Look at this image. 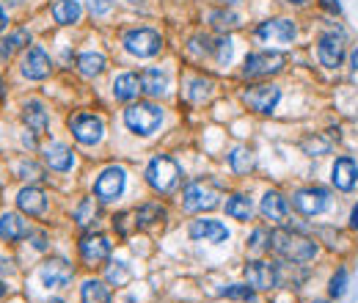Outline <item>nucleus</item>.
Listing matches in <instances>:
<instances>
[{"label": "nucleus", "instance_id": "f257e3e1", "mask_svg": "<svg viewBox=\"0 0 358 303\" xmlns=\"http://www.w3.org/2000/svg\"><path fill=\"white\" fill-rule=\"evenodd\" d=\"M268 248H273L286 262H309V259L317 256V243L303 237V234H298V231H289V229L270 231Z\"/></svg>", "mask_w": 358, "mask_h": 303}, {"label": "nucleus", "instance_id": "f03ea898", "mask_svg": "<svg viewBox=\"0 0 358 303\" xmlns=\"http://www.w3.org/2000/svg\"><path fill=\"white\" fill-rule=\"evenodd\" d=\"M146 182L157 193H171L179 185V165L165 154L152 157V163L146 165Z\"/></svg>", "mask_w": 358, "mask_h": 303}, {"label": "nucleus", "instance_id": "7ed1b4c3", "mask_svg": "<svg viewBox=\"0 0 358 303\" xmlns=\"http://www.w3.org/2000/svg\"><path fill=\"white\" fill-rule=\"evenodd\" d=\"M124 124L136 136H152L163 124V110L154 102H136L124 110Z\"/></svg>", "mask_w": 358, "mask_h": 303}, {"label": "nucleus", "instance_id": "20e7f679", "mask_svg": "<svg viewBox=\"0 0 358 303\" xmlns=\"http://www.w3.org/2000/svg\"><path fill=\"white\" fill-rule=\"evenodd\" d=\"M163 47V39L157 31H149V28H138V31H130L124 33V50L130 56H138V58H152L157 56Z\"/></svg>", "mask_w": 358, "mask_h": 303}, {"label": "nucleus", "instance_id": "39448f33", "mask_svg": "<svg viewBox=\"0 0 358 303\" xmlns=\"http://www.w3.org/2000/svg\"><path fill=\"white\" fill-rule=\"evenodd\" d=\"M70 130L74 136L77 144L83 147H94L102 141V133H105V124L99 116H91V113H77L70 119Z\"/></svg>", "mask_w": 358, "mask_h": 303}, {"label": "nucleus", "instance_id": "423d86ee", "mask_svg": "<svg viewBox=\"0 0 358 303\" xmlns=\"http://www.w3.org/2000/svg\"><path fill=\"white\" fill-rule=\"evenodd\" d=\"M282 99V88L262 83V85H251L248 91H243V102L254 110V113H273L276 105Z\"/></svg>", "mask_w": 358, "mask_h": 303}, {"label": "nucleus", "instance_id": "0eeeda50", "mask_svg": "<svg viewBox=\"0 0 358 303\" xmlns=\"http://www.w3.org/2000/svg\"><path fill=\"white\" fill-rule=\"evenodd\" d=\"M182 207L188 213H210L218 207V193L204 182H190L182 190Z\"/></svg>", "mask_w": 358, "mask_h": 303}, {"label": "nucleus", "instance_id": "6e6552de", "mask_svg": "<svg viewBox=\"0 0 358 303\" xmlns=\"http://www.w3.org/2000/svg\"><path fill=\"white\" fill-rule=\"evenodd\" d=\"M124 185H127V174H124V168L111 165V168H105V171L97 177L94 193H97V199H99V202H113V199H119V196L124 193Z\"/></svg>", "mask_w": 358, "mask_h": 303}, {"label": "nucleus", "instance_id": "1a4fd4ad", "mask_svg": "<svg viewBox=\"0 0 358 303\" xmlns=\"http://www.w3.org/2000/svg\"><path fill=\"white\" fill-rule=\"evenodd\" d=\"M286 58L282 53H254L245 58L243 67V77H270L279 75L284 69Z\"/></svg>", "mask_w": 358, "mask_h": 303}, {"label": "nucleus", "instance_id": "9d476101", "mask_svg": "<svg viewBox=\"0 0 358 303\" xmlns=\"http://www.w3.org/2000/svg\"><path fill=\"white\" fill-rule=\"evenodd\" d=\"M298 36V28L292 19H268V22H259L257 28V39L265 42V44H289L292 39Z\"/></svg>", "mask_w": 358, "mask_h": 303}, {"label": "nucleus", "instance_id": "9b49d317", "mask_svg": "<svg viewBox=\"0 0 358 303\" xmlns=\"http://www.w3.org/2000/svg\"><path fill=\"white\" fill-rule=\"evenodd\" d=\"M317 58L323 67L336 69L345 61V36L342 33H323L317 42Z\"/></svg>", "mask_w": 358, "mask_h": 303}, {"label": "nucleus", "instance_id": "f8f14e48", "mask_svg": "<svg viewBox=\"0 0 358 303\" xmlns=\"http://www.w3.org/2000/svg\"><path fill=\"white\" fill-rule=\"evenodd\" d=\"M292 204H295V210H298L300 215L314 218V215L325 213V207H328V193H325L323 188H303V190H298V193L292 196Z\"/></svg>", "mask_w": 358, "mask_h": 303}, {"label": "nucleus", "instance_id": "ddd939ff", "mask_svg": "<svg viewBox=\"0 0 358 303\" xmlns=\"http://www.w3.org/2000/svg\"><path fill=\"white\" fill-rule=\"evenodd\" d=\"M72 276H74V270H72L70 262H64V259H50L39 270V279H42V284L47 290H64V287H70Z\"/></svg>", "mask_w": 358, "mask_h": 303}, {"label": "nucleus", "instance_id": "4468645a", "mask_svg": "<svg viewBox=\"0 0 358 303\" xmlns=\"http://www.w3.org/2000/svg\"><path fill=\"white\" fill-rule=\"evenodd\" d=\"M80 256H83V262H86L88 268L102 265V262L111 256V243H108V237H102V234H83V237H80Z\"/></svg>", "mask_w": 358, "mask_h": 303}, {"label": "nucleus", "instance_id": "2eb2a0df", "mask_svg": "<svg viewBox=\"0 0 358 303\" xmlns=\"http://www.w3.org/2000/svg\"><path fill=\"white\" fill-rule=\"evenodd\" d=\"M245 281L254 290H276L279 287V270L270 262H248L245 265Z\"/></svg>", "mask_w": 358, "mask_h": 303}, {"label": "nucleus", "instance_id": "dca6fc26", "mask_svg": "<svg viewBox=\"0 0 358 303\" xmlns=\"http://www.w3.org/2000/svg\"><path fill=\"white\" fill-rule=\"evenodd\" d=\"M53 72V61L42 47H31L22 58V75L28 80H44Z\"/></svg>", "mask_w": 358, "mask_h": 303}, {"label": "nucleus", "instance_id": "f3484780", "mask_svg": "<svg viewBox=\"0 0 358 303\" xmlns=\"http://www.w3.org/2000/svg\"><path fill=\"white\" fill-rule=\"evenodd\" d=\"M188 234H190L193 240H204V243H223V240L229 237L226 227H223L220 221H213V218L193 221L190 229H188Z\"/></svg>", "mask_w": 358, "mask_h": 303}, {"label": "nucleus", "instance_id": "a211bd4d", "mask_svg": "<svg viewBox=\"0 0 358 303\" xmlns=\"http://www.w3.org/2000/svg\"><path fill=\"white\" fill-rule=\"evenodd\" d=\"M358 179V168L350 157H339L334 163V171H331V182L339 188V190H353Z\"/></svg>", "mask_w": 358, "mask_h": 303}, {"label": "nucleus", "instance_id": "6ab92c4d", "mask_svg": "<svg viewBox=\"0 0 358 303\" xmlns=\"http://www.w3.org/2000/svg\"><path fill=\"white\" fill-rule=\"evenodd\" d=\"M141 91H143L141 75L124 72V75H119L113 80V97H116L119 102H133V99H138Z\"/></svg>", "mask_w": 358, "mask_h": 303}, {"label": "nucleus", "instance_id": "aec40b11", "mask_svg": "<svg viewBox=\"0 0 358 303\" xmlns=\"http://www.w3.org/2000/svg\"><path fill=\"white\" fill-rule=\"evenodd\" d=\"M17 207L25 213V215H42L47 210V196L39 190V188H22L17 193Z\"/></svg>", "mask_w": 358, "mask_h": 303}, {"label": "nucleus", "instance_id": "412c9836", "mask_svg": "<svg viewBox=\"0 0 358 303\" xmlns=\"http://www.w3.org/2000/svg\"><path fill=\"white\" fill-rule=\"evenodd\" d=\"M259 210H262V215L268 218V221H276V224H282L286 221V213H289V204H286V199L279 193V190H268L265 196H262V204H259Z\"/></svg>", "mask_w": 358, "mask_h": 303}, {"label": "nucleus", "instance_id": "4be33fe9", "mask_svg": "<svg viewBox=\"0 0 358 303\" xmlns=\"http://www.w3.org/2000/svg\"><path fill=\"white\" fill-rule=\"evenodd\" d=\"M165 218H168L165 207L157 204V202H149V204H141L138 213H136V229H154L160 227Z\"/></svg>", "mask_w": 358, "mask_h": 303}, {"label": "nucleus", "instance_id": "5701e85b", "mask_svg": "<svg viewBox=\"0 0 358 303\" xmlns=\"http://www.w3.org/2000/svg\"><path fill=\"white\" fill-rule=\"evenodd\" d=\"M22 122L28 124V133H33V136H44V133H47V127H50L47 110H44L39 102H28V105H25Z\"/></svg>", "mask_w": 358, "mask_h": 303}, {"label": "nucleus", "instance_id": "b1692460", "mask_svg": "<svg viewBox=\"0 0 358 303\" xmlns=\"http://www.w3.org/2000/svg\"><path fill=\"white\" fill-rule=\"evenodd\" d=\"M25 234H28V227H25L22 215H17V213H3V215H0V240L17 243V240H22Z\"/></svg>", "mask_w": 358, "mask_h": 303}, {"label": "nucleus", "instance_id": "393cba45", "mask_svg": "<svg viewBox=\"0 0 358 303\" xmlns=\"http://www.w3.org/2000/svg\"><path fill=\"white\" fill-rule=\"evenodd\" d=\"M44 163L53 168V171H70L72 163H74V154H72L70 147L64 144H50L44 149Z\"/></svg>", "mask_w": 358, "mask_h": 303}, {"label": "nucleus", "instance_id": "a878e982", "mask_svg": "<svg viewBox=\"0 0 358 303\" xmlns=\"http://www.w3.org/2000/svg\"><path fill=\"white\" fill-rule=\"evenodd\" d=\"M105 67H108V61H105L102 53H83V56L77 58V69H80V75H86V77L102 75Z\"/></svg>", "mask_w": 358, "mask_h": 303}, {"label": "nucleus", "instance_id": "bb28decb", "mask_svg": "<svg viewBox=\"0 0 358 303\" xmlns=\"http://www.w3.org/2000/svg\"><path fill=\"white\" fill-rule=\"evenodd\" d=\"M80 14H83V8H80L77 0H58V3L53 6V17H56V22H61V25L77 22Z\"/></svg>", "mask_w": 358, "mask_h": 303}, {"label": "nucleus", "instance_id": "cd10ccee", "mask_svg": "<svg viewBox=\"0 0 358 303\" xmlns=\"http://www.w3.org/2000/svg\"><path fill=\"white\" fill-rule=\"evenodd\" d=\"M226 215L234 218V221H251V202H248V196L234 193V196L226 202Z\"/></svg>", "mask_w": 358, "mask_h": 303}, {"label": "nucleus", "instance_id": "c85d7f7f", "mask_svg": "<svg viewBox=\"0 0 358 303\" xmlns=\"http://www.w3.org/2000/svg\"><path fill=\"white\" fill-rule=\"evenodd\" d=\"M80 298H83V303H111L108 287L102 281H97V279H91V281H86L80 287Z\"/></svg>", "mask_w": 358, "mask_h": 303}, {"label": "nucleus", "instance_id": "c756f323", "mask_svg": "<svg viewBox=\"0 0 358 303\" xmlns=\"http://www.w3.org/2000/svg\"><path fill=\"white\" fill-rule=\"evenodd\" d=\"M141 83L146 94L160 97V94L165 91V85H168V77H165V72H160V69H146L141 75Z\"/></svg>", "mask_w": 358, "mask_h": 303}, {"label": "nucleus", "instance_id": "7c9ffc66", "mask_svg": "<svg viewBox=\"0 0 358 303\" xmlns=\"http://www.w3.org/2000/svg\"><path fill=\"white\" fill-rule=\"evenodd\" d=\"M97 215H99V204H97V199H83L80 204H77V210H74V221H77V227H91L94 221H97Z\"/></svg>", "mask_w": 358, "mask_h": 303}, {"label": "nucleus", "instance_id": "2f4dec72", "mask_svg": "<svg viewBox=\"0 0 358 303\" xmlns=\"http://www.w3.org/2000/svg\"><path fill=\"white\" fill-rule=\"evenodd\" d=\"M229 165H231L234 174H248V171L254 168V157H251V152L248 149L237 147V149L229 154Z\"/></svg>", "mask_w": 358, "mask_h": 303}, {"label": "nucleus", "instance_id": "473e14b6", "mask_svg": "<svg viewBox=\"0 0 358 303\" xmlns=\"http://www.w3.org/2000/svg\"><path fill=\"white\" fill-rule=\"evenodd\" d=\"M210 22H213L215 31L226 33V31H234V28L240 25V17H237L234 11H213V14H210Z\"/></svg>", "mask_w": 358, "mask_h": 303}, {"label": "nucleus", "instance_id": "72a5a7b5", "mask_svg": "<svg viewBox=\"0 0 358 303\" xmlns=\"http://www.w3.org/2000/svg\"><path fill=\"white\" fill-rule=\"evenodd\" d=\"M220 295L223 298H229V301H254V287L251 284H229V287H223L220 290Z\"/></svg>", "mask_w": 358, "mask_h": 303}, {"label": "nucleus", "instance_id": "f704fd0d", "mask_svg": "<svg viewBox=\"0 0 358 303\" xmlns=\"http://www.w3.org/2000/svg\"><path fill=\"white\" fill-rule=\"evenodd\" d=\"M210 91H213V83H210V80H204V77H196V80H190V91H188V97H190L193 102H202V99H207V97H210Z\"/></svg>", "mask_w": 358, "mask_h": 303}, {"label": "nucleus", "instance_id": "c9c22d12", "mask_svg": "<svg viewBox=\"0 0 358 303\" xmlns=\"http://www.w3.org/2000/svg\"><path fill=\"white\" fill-rule=\"evenodd\" d=\"M213 53H215V58H218V64H229V61H231V56H234V44H231V39H229V36L218 39V42L213 44Z\"/></svg>", "mask_w": 358, "mask_h": 303}, {"label": "nucleus", "instance_id": "e433bc0d", "mask_svg": "<svg viewBox=\"0 0 358 303\" xmlns=\"http://www.w3.org/2000/svg\"><path fill=\"white\" fill-rule=\"evenodd\" d=\"M108 281H111V284H116V287H124V284L130 281V270H127V265H124V262H113V265L108 268Z\"/></svg>", "mask_w": 358, "mask_h": 303}, {"label": "nucleus", "instance_id": "4c0bfd02", "mask_svg": "<svg viewBox=\"0 0 358 303\" xmlns=\"http://www.w3.org/2000/svg\"><path fill=\"white\" fill-rule=\"evenodd\" d=\"M345 290H348V270H345V268H339V270L334 273L331 284H328V293H331V298H342V295H345Z\"/></svg>", "mask_w": 358, "mask_h": 303}, {"label": "nucleus", "instance_id": "58836bf2", "mask_svg": "<svg viewBox=\"0 0 358 303\" xmlns=\"http://www.w3.org/2000/svg\"><path fill=\"white\" fill-rule=\"evenodd\" d=\"M328 149H331V141H325V138H320V136L303 141V152H306V154H325Z\"/></svg>", "mask_w": 358, "mask_h": 303}, {"label": "nucleus", "instance_id": "ea45409f", "mask_svg": "<svg viewBox=\"0 0 358 303\" xmlns=\"http://www.w3.org/2000/svg\"><path fill=\"white\" fill-rule=\"evenodd\" d=\"M136 215H130V213H122V215H116L113 218V229L122 234V237H127L130 231H133V227H136V221H133Z\"/></svg>", "mask_w": 358, "mask_h": 303}, {"label": "nucleus", "instance_id": "a19ab883", "mask_svg": "<svg viewBox=\"0 0 358 303\" xmlns=\"http://www.w3.org/2000/svg\"><path fill=\"white\" fill-rule=\"evenodd\" d=\"M19 174H22V179H44L42 177V171H39V165L36 163H19Z\"/></svg>", "mask_w": 358, "mask_h": 303}, {"label": "nucleus", "instance_id": "79ce46f5", "mask_svg": "<svg viewBox=\"0 0 358 303\" xmlns=\"http://www.w3.org/2000/svg\"><path fill=\"white\" fill-rule=\"evenodd\" d=\"M268 237H270V234H268L265 229H257V231L251 234V243H248V245H251L254 251H262V248L268 245V243H262V240H268Z\"/></svg>", "mask_w": 358, "mask_h": 303}, {"label": "nucleus", "instance_id": "37998d69", "mask_svg": "<svg viewBox=\"0 0 358 303\" xmlns=\"http://www.w3.org/2000/svg\"><path fill=\"white\" fill-rule=\"evenodd\" d=\"M31 42V36H28V31H17V33H11V39H8V44L14 47V50H19V47H25Z\"/></svg>", "mask_w": 358, "mask_h": 303}, {"label": "nucleus", "instance_id": "c03bdc74", "mask_svg": "<svg viewBox=\"0 0 358 303\" xmlns=\"http://www.w3.org/2000/svg\"><path fill=\"white\" fill-rule=\"evenodd\" d=\"M111 6H113V0H91V14H105V11H111Z\"/></svg>", "mask_w": 358, "mask_h": 303}, {"label": "nucleus", "instance_id": "a18cd8bd", "mask_svg": "<svg viewBox=\"0 0 358 303\" xmlns=\"http://www.w3.org/2000/svg\"><path fill=\"white\" fill-rule=\"evenodd\" d=\"M11 50H14V47H11L8 42H0V64H3V61H8V56H11Z\"/></svg>", "mask_w": 358, "mask_h": 303}, {"label": "nucleus", "instance_id": "49530a36", "mask_svg": "<svg viewBox=\"0 0 358 303\" xmlns=\"http://www.w3.org/2000/svg\"><path fill=\"white\" fill-rule=\"evenodd\" d=\"M323 6H325L328 11H336V14H339V3H336V0H323Z\"/></svg>", "mask_w": 358, "mask_h": 303}, {"label": "nucleus", "instance_id": "de8ad7c7", "mask_svg": "<svg viewBox=\"0 0 358 303\" xmlns=\"http://www.w3.org/2000/svg\"><path fill=\"white\" fill-rule=\"evenodd\" d=\"M33 237H36V243H33V245H36L39 251H42V248H47V243H44V234H33Z\"/></svg>", "mask_w": 358, "mask_h": 303}, {"label": "nucleus", "instance_id": "09e8293b", "mask_svg": "<svg viewBox=\"0 0 358 303\" xmlns=\"http://www.w3.org/2000/svg\"><path fill=\"white\" fill-rule=\"evenodd\" d=\"M350 227L358 229V204L353 207V215H350Z\"/></svg>", "mask_w": 358, "mask_h": 303}, {"label": "nucleus", "instance_id": "8fccbe9b", "mask_svg": "<svg viewBox=\"0 0 358 303\" xmlns=\"http://www.w3.org/2000/svg\"><path fill=\"white\" fill-rule=\"evenodd\" d=\"M350 64H353V69H358V47L353 50V58H350Z\"/></svg>", "mask_w": 358, "mask_h": 303}, {"label": "nucleus", "instance_id": "3c124183", "mask_svg": "<svg viewBox=\"0 0 358 303\" xmlns=\"http://www.w3.org/2000/svg\"><path fill=\"white\" fill-rule=\"evenodd\" d=\"M3 28H6V11L0 8V31H3Z\"/></svg>", "mask_w": 358, "mask_h": 303}, {"label": "nucleus", "instance_id": "603ef678", "mask_svg": "<svg viewBox=\"0 0 358 303\" xmlns=\"http://www.w3.org/2000/svg\"><path fill=\"white\" fill-rule=\"evenodd\" d=\"M289 3H292V6H306L309 0H289Z\"/></svg>", "mask_w": 358, "mask_h": 303}, {"label": "nucleus", "instance_id": "864d4df0", "mask_svg": "<svg viewBox=\"0 0 358 303\" xmlns=\"http://www.w3.org/2000/svg\"><path fill=\"white\" fill-rule=\"evenodd\" d=\"M3 295H6V284L0 281V298H3Z\"/></svg>", "mask_w": 358, "mask_h": 303}, {"label": "nucleus", "instance_id": "5fc2aeb1", "mask_svg": "<svg viewBox=\"0 0 358 303\" xmlns=\"http://www.w3.org/2000/svg\"><path fill=\"white\" fill-rule=\"evenodd\" d=\"M220 3H223V6H231V3H237V0H220Z\"/></svg>", "mask_w": 358, "mask_h": 303}, {"label": "nucleus", "instance_id": "6e6d98bb", "mask_svg": "<svg viewBox=\"0 0 358 303\" xmlns=\"http://www.w3.org/2000/svg\"><path fill=\"white\" fill-rule=\"evenodd\" d=\"M130 3H143V0H130Z\"/></svg>", "mask_w": 358, "mask_h": 303}, {"label": "nucleus", "instance_id": "4d7b16f0", "mask_svg": "<svg viewBox=\"0 0 358 303\" xmlns=\"http://www.w3.org/2000/svg\"><path fill=\"white\" fill-rule=\"evenodd\" d=\"M314 303H328V301H314Z\"/></svg>", "mask_w": 358, "mask_h": 303}, {"label": "nucleus", "instance_id": "13d9d810", "mask_svg": "<svg viewBox=\"0 0 358 303\" xmlns=\"http://www.w3.org/2000/svg\"><path fill=\"white\" fill-rule=\"evenodd\" d=\"M50 303H64V301H50Z\"/></svg>", "mask_w": 358, "mask_h": 303}]
</instances>
